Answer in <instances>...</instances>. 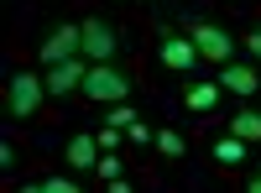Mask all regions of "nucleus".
I'll use <instances>...</instances> for the list:
<instances>
[{"instance_id": "1", "label": "nucleus", "mask_w": 261, "mask_h": 193, "mask_svg": "<svg viewBox=\"0 0 261 193\" xmlns=\"http://www.w3.org/2000/svg\"><path fill=\"white\" fill-rule=\"evenodd\" d=\"M130 89H136V78H130L125 68H115V63H89V73H84L89 104H120Z\"/></svg>"}, {"instance_id": "2", "label": "nucleus", "mask_w": 261, "mask_h": 193, "mask_svg": "<svg viewBox=\"0 0 261 193\" xmlns=\"http://www.w3.org/2000/svg\"><path fill=\"white\" fill-rule=\"evenodd\" d=\"M42 94H47V84H42L37 73H11L6 78V110H11V120H32L42 110Z\"/></svg>"}, {"instance_id": "3", "label": "nucleus", "mask_w": 261, "mask_h": 193, "mask_svg": "<svg viewBox=\"0 0 261 193\" xmlns=\"http://www.w3.org/2000/svg\"><path fill=\"white\" fill-rule=\"evenodd\" d=\"M89 63H115V52H120V32L110 26V21H99V16H89L84 21V47H79Z\"/></svg>"}, {"instance_id": "4", "label": "nucleus", "mask_w": 261, "mask_h": 193, "mask_svg": "<svg viewBox=\"0 0 261 193\" xmlns=\"http://www.w3.org/2000/svg\"><path fill=\"white\" fill-rule=\"evenodd\" d=\"M79 47H84V21H63V26H58L47 42H42V47H37V58L53 68V63H68V58H79Z\"/></svg>"}, {"instance_id": "5", "label": "nucleus", "mask_w": 261, "mask_h": 193, "mask_svg": "<svg viewBox=\"0 0 261 193\" xmlns=\"http://www.w3.org/2000/svg\"><path fill=\"white\" fill-rule=\"evenodd\" d=\"M188 37H193V47H199V58H209V63H230L235 58V37L225 26H214V21H199Z\"/></svg>"}, {"instance_id": "6", "label": "nucleus", "mask_w": 261, "mask_h": 193, "mask_svg": "<svg viewBox=\"0 0 261 193\" xmlns=\"http://www.w3.org/2000/svg\"><path fill=\"white\" fill-rule=\"evenodd\" d=\"M84 73H89V58H68V63H53V68H47V78H42V84H47V94L53 99H63V94H73V89H84Z\"/></svg>"}, {"instance_id": "7", "label": "nucleus", "mask_w": 261, "mask_h": 193, "mask_svg": "<svg viewBox=\"0 0 261 193\" xmlns=\"http://www.w3.org/2000/svg\"><path fill=\"white\" fill-rule=\"evenodd\" d=\"M220 89L241 94V99H256L261 94V73L251 68V63H220Z\"/></svg>"}, {"instance_id": "8", "label": "nucleus", "mask_w": 261, "mask_h": 193, "mask_svg": "<svg viewBox=\"0 0 261 193\" xmlns=\"http://www.w3.org/2000/svg\"><path fill=\"white\" fill-rule=\"evenodd\" d=\"M157 58H162V68H172V73H188L193 63H199V47H193V37H162V47H157Z\"/></svg>"}, {"instance_id": "9", "label": "nucleus", "mask_w": 261, "mask_h": 193, "mask_svg": "<svg viewBox=\"0 0 261 193\" xmlns=\"http://www.w3.org/2000/svg\"><path fill=\"white\" fill-rule=\"evenodd\" d=\"M63 162H68L73 173H94V162H99V136H94V131L68 136V146H63Z\"/></svg>"}, {"instance_id": "10", "label": "nucleus", "mask_w": 261, "mask_h": 193, "mask_svg": "<svg viewBox=\"0 0 261 193\" xmlns=\"http://www.w3.org/2000/svg\"><path fill=\"white\" fill-rule=\"evenodd\" d=\"M105 125H120V131H125V141H151V136H157V131H151V125L141 120V110H130V104L120 99V104H110V120H105Z\"/></svg>"}, {"instance_id": "11", "label": "nucleus", "mask_w": 261, "mask_h": 193, "mask_svg": "<svg viewBox=\"0 0 261 193\" xmlns=\"http://www.w3.org/2000/svg\"><path fill=\"white\" fill-rule=\"evenodd\" d=\"M230 136H241V141H261V110H256V104H246V110H235V115H230Z\"/></svg>"}, {"instance_id": "12", "label": "nucleus", "mask_w": 261, "mask_h": 193, "mask_svg": "<svg viewBox=\"0 0 261 193\" xmlns=\"http://www.w3.org/2000/svg\"><path fill=\"white\" fill-rule=\"evenodd\" d=\"M209 152H214V162L241 167V162H246V141H241V136H214V146H209Z\"/></svg>"}, {"instance_id": "13", "label": "nucleus", "mask_w": 261, "mask_h": 193, "mask_svg": "<svg viewBox=\"0 0 261 193\" xmlns=\"http://www.w3.org/2000/svg\"><path fill=\"white\" fill-rule=\"evenodd\" d=\"M214 104H220V78H214V84H193V89H188V110H214Z\"/></svg>"}, {"instance_id": "14", "label": "nucleus", "mask_w": 261, "mask_h": 193, "mask_svg": "<svg viewBox=\"0 0 261 193\" xmlns=\"http://www.w3.org/2000/svg\"><path fill=\"white\" fill-rule=\"evenodd\" d=\"M157 152H162V157H183V152H188V141L172 131V125H162V131H157Z\"/></svg>"}, {"instance_id": "15", "label": "nucleus", "mask_w": 261, "mask_h": 193, "mask_svg": "<svg viewBox=\"0 0 261 193\" xmlns=\"http://www.w3.org/2000/svg\"><path fill=\"white\" fill-rule=\"evenodd\" d=\"M94 173H99V178H105V183H115V178H125V162H120V157H115V152H105V157H99V162H94Z\"/></svg>"}, {"instance_id": "16", "label": "nucleus", "mask_w": 261, "mask_h": 193, "mask_svg": "<svg viewBox=\"0 0 261 193\" xmlns=\"http://www.w3.org/2000/svg\"><path fill=\"white\" fill-rule=\"evenodd\" d=\"M32 188H42V193H79V183L63 178V173H58V178H42V183H32Z\"/></svg>"}, {"instance_id": "17", "label": "nucleus", "mask_w": 261, "mask_h": 193, "mask_svg": "<svg viewBox=\"0 0 261 193\" xmlns=\"http://www.w3.org/2000/svg\"><path fill=\"white\" fill-rule=\"evenodd\" d=\"M120 136H125L120 125H105V131H99V146H105V152H110V146H120Z\"/></svg>"}, {"instance_id": "18", "label": "nucleus", "mask_w": 261, "mask_h": 193, "mask_svg": "<svg viewBox=\"0 0 261 193\" xmlns=\"http://www.w3.org/2000/svg\"><path fill=\"white\" fill-rule=\"evenodd\" d=\"M0 167H6V173L16 167V146H11V141H0Z\"/></svg>"}, {"instance_id": "19", "label": "nucleus", "mask_w": 261, "mask_h": 193, "mask_svg": "<svg viewBox=\"0 0 261 193\" xmlns=\"http://www.w3.org/2000/svg\"><path fill=\"white\" fill-rule=\"evenodd\" d=\"M246 52H251V58H261V26H256V32L246 37Z\"/></svg>"}, {"instance_id": "20", "label": "nucleus", "mask_w": 261, "mask_h": 193, "mask_svg": "<svg viewBox=\"0 0 261 193\" xmlns=\"http://www.w3.org/2000/svg\"><path fill=\"white\" fill-rule=\"evenodd\" d=\"M246 188H251V193H261V173H256V178H251V183H246Z\"/></svg>"}]
</instances>
